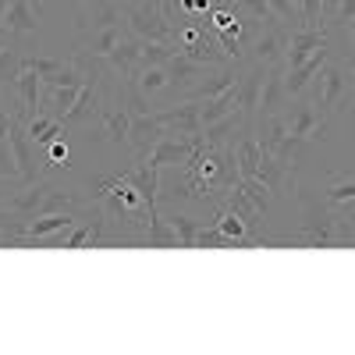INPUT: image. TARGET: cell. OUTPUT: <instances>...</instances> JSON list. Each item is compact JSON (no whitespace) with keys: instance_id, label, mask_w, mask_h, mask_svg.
<instances>
[{"instance_id":"1","label":"cell","mask_w":355,"mask_h":355,"mask_svg":"<svg viewBox=\"0 0 355 355\" xmlns=\"http://www.w3.org/2000/svg\"><path fill=\"white\" fill-rule=\"evenodd\" d=\"M82 206L78 196L57 189V185H46V182H28V185H18L4 206H0V214H11L18 220H33V217H46V214H75Z\"/></svg>"},{"instance_id":"2","label":"cell","mask_w":355,"mask_h":355,"mask_svg":"<svg viewBox=\"0 0 355 355\" xmlns=\"http://www.w3.org/2000/svg\"><path fill=\"white\" fill-rule=\"evenodd\" d=\"M117 8H121V15H125V21L132 28V36L157 40V43L174 40V25L167 21V0H121Z\"/></svg>"},{"instance_id":"3","label":"cell","mask_w":355,"mask_h":355,"mask_svg":"<svg viewBox=\"0 0 355 355\" xmlns=\"http://www.w3.org/2000/svg\"><path fill=\"white\" fill-rule=\"evenodd\" d=\"M306 220H302V245L309 249H338L348 245L352 234L341 227V220L331 214V202L323 206L320 199H306Z\"/></svg>"},{"instance_id":"4","label":"cell","mask_w":355,"mask_h":355,"mask_svg":"<svg viewBox=\"0 0 355 355\" xmlns=\"http://www.w3.org/2000/svg\"><path fill=\"white\" fill-rule=\"evenodd\" d=\"M227 210L231 214H239L249 231L256 234L263 227V214H266V185L259 182V178H239L231 189H227Z\"/></svg>"},{"instance_id":"5","label":"cell","mask_w":355,"mask_h":355,"mask_svg":"<svg viewBox=\"0 0 355 355\" xmlns=\"http://www.w3.org/2000/svg\"><path fill=\"white\" fill-rule=\"evenodd\" d=\"M352 93V68H345L341 61H331L320 68V82H316V96H320V107H323V117H334L345 100Z\"/></svg>"},{"instance_id":"6","label":"cell","mask_w":355,"mask_h":355,"mask_svg":"<svg viewBox=\"0 0 355 355\" xmlns=\"http://www.w3.org/2000/svg\"><path fill=\"white\" fill-rule=\"evenodd\" d=\"M281 121H284L288 135L299 139V142H313V139H323V135H327V117L316 110L313 100H299L288 114H281Z\"/></svg>"},{"instance_id":"7","label":"cell","mask_w":355,"mask_h":355,"mask_svg":"<svg viewBox=\"0 0 355 355\" xmlns=\"http://www.w3.org/2000/svg\"><path fill=\"white\" fill-rule=\"evenodd\" d=\"M199 142H202L199 135H192V139L164 135V139L153 146V153L146 157V164H153L157 171H160V167H185V164L192 160V153H196V146H199Z\"/></svg>"},{"instance_id":"8","label":"cell","mask_w":355,"mask_h":355,"mask_svg":"<svg viewBox=\"0 0 355 355\" xmlns=\"http://www.w3.org/2000/svg\"><path fill=\"white\" fill-rule=\"evenodd\" d=\"M167 135V128L160 125V117L157 110L150 114H132V128H128V142H132V150H135V160H146L153 153V146Z\"/></svg>"},{"instance_id":"9","label":"cell","mask_w":355,"mask_h":355,"mask_svg":"<svg viewBox=\"0 0 355 355\" xmlns=\"http://www.w3.org/2000/svg\"><path fill=\"white\" fill-rule=\"evenodd\" d=\"M160 125L167 128V135H182V139H192L202 132V121H199V103L196 100H185V103H174V107H164L157 110Z\"/></svg>"},{"instance_id":"10","label":"cell","mask_w":355,"mask_h":355,"mask_svg":"<svg viewBox=\"0 0 355 355\" xmlns=\"http://www.w3.org/2000/svg\"><path fill=\"white\" fill-rule=\"evenodd\" d=\"M320 46H327V28H323V25H302V28H295V33L288 36L284 64H288V68H295V64L309 61V57H313Z\"/></svg>"},{"instance_id":"11","label":"cell","mask_w":355,"mask_h":355,"mask_svg":"<svg viewBox=\"0 0 355 355\" xmlns=\"http://www.w3.org/2000/svg\"><path fill=\"white\" fill-rule=\"evenodd\" d=\"M256 178L266 185V192L284 196V189L291 185V178H295V164L259 146V167H256Z\"/></svg>"},{"instance_id":"12","label":"cell","mask_w":355,"mask_h":355,"mask_svg":"<svg viewBox=\"0 0 355 355\" xmlns=\"http://www.w3.org/2000/svg\"><path fill=\"white\" fill-rule=\"evenodd\" d=\"M93 117H100V85L89 78L85 85H82V93H78V100H75V107L71 110H64L57 121H61L64 128H82V125H89Z\"/></svg>"},{"instance_id":"13","label":"cell","mask_w":355,"mask_h":355,"mask_svg":"<svg viewBox=\"0 0 355 355\" xmlns=\"http://www.w3.org/2000/svg\"><path fill=\"white\" fill-rule=\"evenodd\" d=\"M43 15V0H8V11H4V33L21 36V33H36Z\"/></svg>"},{"instance_id":"14","label":"cell","mask_w":355,"mask_h":355,"mask_svg":"<svg viewBox=\"0 0 355 355\" xmlns=\"http://www.w3.org/2000/svg\"><path fill=\"white\" fill-rule=\"evenodd\" d=\"M263 78H266V64H259V61L239 78V110H242V117H245V125L256 121L259 93H263Z\"/></svg>"},{"instance_id":"15","label":"cell","mask_w":355,"mask_h":355,"mask_svg":"<svg viewBox=\"0 0 355 355\" xmlns=\"http://www.w3.org/2000/svg\"><path fill=\"white\" fill-rule=\"evenodd\" d=\"M284 71H288V64H270V68H266L256 117H274V114L281 110V103H284V96H288V89H284Z\"/></svg>"},{"instance_id":"16","label":"cell","mask_w":355,"mask_h":355,"mask_svg":"<svg viewBox=\"0 0 355 355\" xmlns=\"http://www.w3.org/2000/svg\"><path fill=\"white\" fill-rule=\"evenodd\" d=\"M252 53H256V61L259 64H284V53H288V33L281 25H270L266 33H259L256 36V43H252Z\"/></svg>"},{"instance_id":"17","label":"cell","mask_w":355,"mask_h":355,"mask_svg":"<svg viewBox=\"0 0 355 355\" xmlns=\"http://www.w3.org/2000/svg\"><path fill=\"white\" fill-rule=\"evenodd\" d=\"M327 57H331V50L327 46H320L313 57H309V61H302V64H295V68H288L284 71V89H288V96H299L302 93V89L320 75V68L323 64H327Z\"/></svg>"},{"instance_id":"18","label":"cell","mask_w":355,"mask_h":355,"mask_svg":"<svg viewBox=\"0 0 355 355\" xmlns=\"http://www.w3.org/2000/svg\"><path fill=\"white\" fill-rule=\"evenodd\" d=\"M125 40V33H121V25H103V28H89V36H82V43H78V57H107L117 43Z\"/></svg>"},{"instance_id":"19","label":"cell","mask_w":355,"mask_h":355,"mask_svg":"<svg viewBox=\"0 0 355 355\" xmlns=\"http://www.w3.org/2000/svg\"><path fill=\"white\" fill-rule=\"evenodd\" d=\"M214 227L224 234V239H231L239 249H252V245H259L263 239H256V234L249 231V224L239 217V214H231V210H224L217 220H214Z\"/></svg>"},{"instance_id":"20","label":"cell","mask_w":355,"mask_h":355,"mask_svg":"<svg viewBox=\"0 0 355 355\" xmlns=\"http://www.w3.org/2000/svg\"><path fill=\"white\" fill-rule=\"evenodd\" d=\"M15 93L21 100V110L25 117H36L40 114V93H43V78L33 71V68H21V75L15 78Z\"/></svg>"},{"instance_id":"21","label":"cell","mask_w":355,"mask_h":355,"mask_svg":"<svg viewBox=\"0 0 355 355\" xmlns=\"http://www.w3.org/2000/svg\"><path fill=\"white\" fill-rule=\"evenodd\" d=\"M164 68H167L171 85H178V89H182V85H192L199 75L210 71V64H199V61H192V57H185V53H174Z\"/></svg>"},{"instance_id":"22","label":"cell","mask_w":355,"mask_h":355,"mask_svg":"<svg viewBox=\"0 0 355 355\" xmlns=\"http://www.w3.org/2000/svg\"><path fill=\"white\" fill-rule=\"evenodd\" d=\"M100 121H103V135L110 139V142H128V128H132V110L125 107V103H117V107H110V110H100Z\"/></svg>"},{"instance_id":"23","label":"cell","mask_w":355,"mask_h":355,"mask_svg":"<svg viewBox=\"0 0 355 355\" xmlns=\"http://www.w3.org/2000/svg\"><path fill=\"white\" fill-rule=\"evenodd\" d=\"M139 43H142V40H139ZM139 43H135V40H121V43H117V46L103 57V61H107L110 68L121 71V78H132V75L139 71Z\"/></svg>"},{"instance_id":"24","label":"cell","mask_w":355,"mask_h":355,"mask_svg":"<svg viewBox=\"0 0 355 355\" xmlns=\"http://www.w3.org/2000/svg\"><path fill=\"white\" fill-rule=\"evenodd\" d=\"M234 160H239L242 178H256V167H259V135L256 132H245L234 142Z\"/></svg>"},{"instance_id":"25","label":"cell","mask_w":355,"mask_h":355,"mask_svg":"<svg viewBox=\"0 0 355 355\" xmlns=\"http://www.w3.org/2000/svg\"><path fill=\"white\" fill-rule=\"evenodd\" d=\"M234 82V71H227V68H220L214 78H202V82H196L192 89H189V100H214V96H220L224 89H231Z\"/></svg>"},{"instance_id":"26","label":"cell","mask_w":355,"mask_h":355,"mask_svg":"<svg viewBox=\"0 0 355 355\" xmlns=\"http://www.w3.org/2000/svg\"><path fill=\"white\" fill-rule=\"evenodd\" d=\"M28 135H33L36 146H50L53 139H61V135H64V125L57 121V117H43V114H36V117H28Z\"/></svg>"},{"instance_id":"27","label":"cell","mask_w":355,"mask_h":355,"mask_svg":"<svg viewBox=\"0 0 355 355\" xmlns=\"http://www.w3.org/2000/svg\"><path fill=\"white\" fill-rule=\"evenodd\" d=\"M132 82L142 89L146 96H153V93H160V89H167L171 85V78H167V68L164 64H150V68H139L135 75H132Z\"/></svg>"},{"instance_id":"28","label":"cell","mask_w":355,"mask_h":355,"mask_svg":"<svg viewBox=\"0 0 355 355\" xmlns=\"http://www.w3.org/2000/svg\"><path fill=\"white\" fill-rule=\"evenodd\" d=\"M331 206H345V202H355V178H345V174H334L327 192H323Z\"/></svg>"},{"instance_id":"29","label":"cell","mask_w":355,"mask_h":355,"mask_svg":"<svg viewBox=\"0 0 355 355\" xmlns=\"http://www.w3.org/2000/svg\"><path fill=\"white\" fill-rule=\"evenodd\" d=\"M21 68H25V57L15 50V46H4L0 50V85H15V78L21 75Z\"/></svg>"},{"instance_id":"30","label":"cell","mask_w":355,"mask_h":355,"mask_svg":"<svg viewBox=\"0 0 355 355\" xmlns=\"http://www.w3.org/2000/svg\"><path fill=\"white\" fill-rule=\"evenodd\" d=\"M196 249H239L231 239H224V234L210 224V227H199V234H196Z\"/></svg>"},{"instance_id":"31","label":"cell","mask_w":355,"mask_h":355,"mask_svg":"<svg viewBox=\"0 0 355 355\" xmlns=\"http://www.w3.org/2000/svg\"><path fill=\"white\" fill-rule=\"evenodd\" d=\"M171 227H174V234H178V245H182V249H196L199 224H196L192 217H174V220H171Z\"/></svg>"},{"instance_id":"32","label":"cell","mask_w":355,"mask_h":355,"mask_svg":"<svg viewBox=\"0 0 355 355\" xmlns=\"http://www.w3.org/2000/svg\"><path fill=\"white\" fill-rule=\"evenodd\" d=\"M78 93H82V89H75V85H61V89H50V100H53V110H57V117H61L64 110H71V107H75Z\"/></svg>"},{"instance_id":"33","label":"cell","mask_w":355,"mask_h":355,"mask_svg":"<svg viewBox=\"0 0 355 355\" xmlns=\"http://www.w3.org/2000/svg\"><path fill=\"white\" fill-rule=\"evenodd\" d=\"M25 68H33L40 78H50L57 68H61V61H53V57H25Z\"/></svg>"},{"instance_id":"34","label":"cell","mask_w":355,"mask_h":355,"mask_svg":"<svg viewBox=\"0 0 355 355\" xmlns=\"http://www.w3.org/2000/svg\"><path fill=\"white\" fill-rule=\"evenodd\" d=\"M68 160H71L68 142H64V139H53V142H50V157H46V164H50V167H64Z\"/></svg>"},{"instance_id":"35","label":"cell","mask_w":355,"mask_h":355,"mask_svg":"<svg viewBox=\"0 0 355 355\" xmlns=\"http://www.w3.org/2000/svg\"><path fill=\"white\" fill-rule=\"evenodd\" d=\"M331 21L334 25H352L355 21V0H338L334 11H331Z\"/></svg>"},{"instance_id":"36","label":"cell","mask_w":355,"mask_h":355,"mask_svg":"<svg viewBox=\"0 0 355 355\" xmlns=\"http://www.w3.org/2000/svg\"><path fill=\"white\" fill-rule=\"evenodd\" d=\"M242 4H245L249 15H256L259 21H281V18L274 15V8H270V0H242Z\"/></svg>"},{"instance_id":"37","label":"cell","mask_w":355,"mask_h":355,"mask_svg":"<svg viewBox=\"0 0 355 355\" xmlns=\"http://www.w3.org/2000/svg\"><path fill=\"white\" fill-rule=\"evenodd\" d=\"M18 167H15V157H11V146L0 142V178H15Z\"/></svg>"},{"instance_id":"38","label":"cell","mask_w":355,"mask_h":355,"mask_svg":"<svg viewBox=\"0 0 355 355\" xmlns=\"http://www.w3.org/2000/svg\"><path fill=\"white\" fill-rule=\"evenodd\" d=\"M8 132H11V117H8L4 103H0V142H8Z\"/></svg>"},{"instance_id":"39","label":"cell","mask_w":355,"mask_h":355,"mask_svg":"<svg viewBox=\"0 0 355 355\" xmlns=\"http://www.w3.org/2000/svg\"><path fill=\"white\" fill-rule=\"evenodd\" d=\"M4 11H8V0H0V33H4Z\"/></svg>"},{"instance_id":"40","label":"cell","mask_w":355,"mask_h":355,"mask_svg":"<svg viewBox=\"0 0 355 355\" xmlns=\"http://www.w3.org/2000/svg\"><path fill=\"white\" fill-rule=\"evenodd\" d=\"M4 46H11V33H0V50Z\"/></svg>"},{"instance_id":"41","label":"cell","mask_w":355,"mask_h":355,"mask_svg":"<svg viewBox=\"0 0 355 355\" xmlns=\"http://www.w3.org/2000/svg\"><path fill=\"white\" fill-rule=\"evenodd\" d=\"M352 46H355V21H352Z\"/></svg>"},{"instance_id":"42","label":"cell","mask_w":355,"mask_h":355,"mask_svg":"<svg viewBox=\"0 0 355 355\" xmlns=\"http://www.w3.org/2000/svg\"><path fill=\"white\" fill-rule=\"evenodd\" d=\"M348 245H355V239H352V242H348Z\"/></svg>"},{"instance_id":"43","label":"cell","mask_w":355,"mask_h":355,"mask_svg":"<svg viewBox=\"0 0 355 355\" xmlns=\"http://www.w3.org/2000/svg\"><path fill=\"white\" fill-rule=\"evenodd\" d=\"M82 4H89V0H82Z\"/></svg>"}]
</instances>
